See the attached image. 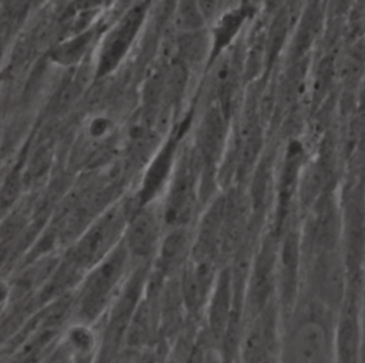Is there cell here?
I'll return each instance as SVG.
<instances>
[{
	"instance_id": "6da1fadb",
	"label": "cell",
	"mask_w": 365,
	"mask_h": 363,
	"mask_svg": "<svg viewBox=\"0 0 365 363\" xmlns=\"http://www.w3.org/2000/svg\"><path fill=\"white\" fill-rule=\"evenodd\" d=\"M131 256L121 242L111 253L83 276L77 296V313L81 323H93L113 305L127 282Z\"/></svg>"
},
{
	"instance_id": "7a4b0ae2",
	"label": "cell",
	"mask_w": 365,
	"mask_h": 363,
	"mask_svg": "<svg viewBox=\"0 0 365 363\" xmlns=\"http://www.w3.org/2000/svg\"><path fill=\"white\" fill-rule=\"evenodd\" d=\"M128 218L124 206L106 211L74 241L67 258L81 272L90 270L123 242Z\"/></svg>"
},
{
	"instance_id": "3957f363",
	"label": "cell",
	"mask_w": 365,
	"mask_h": 363,
	"mask_svg": "<svg viewBox=\"0 0 365 363\" xmlns=\"http://www.w3.org/2000/svg\"><path fill=\"white\" fill-rule=\"evenodd\" d=\"M284 363H329L331 339L325 325L311 316L289 332L284 343Z\"/></svg>"
},
{
	"instance_id": "277c9868",
	"label": "cell",
	"mask_w": 365,
	"mask_h": 363,
	"mask_svg": "<svg viewBox=\"0 0 365 363\" xmlns=\"http://www.w3.org/2000/svg\"><path fill=\"white\" fill-rule=\"evenodd\" d=\"M277 263L278 248L275 246V241L267 236L261 241L258 252L248 270L247 298L254 315L268 309L271 293L277 286Z\"/></svg>"
},
{
	"instance_id": "5b68a950",
	"label": "cell",
	"mask_w": 365,
	"mask_h": 363,
	"mask_svg": "<svg viewBox=\"0 0 365 363\" xmlns=\"http://www.w3.org/2000/svg\"><path fill=\"white\" fill-rule=\"evenodd\" d=\"M161 239V218L153 211L143 208L128 218L123 242L131 259L147 261L155 256Z\"/></svg>"
},
{
	"instance_id": "8992f818",
	"label": "cell",
	"mask_w": 365,
	"mask_h": 363,
	"mask_svg": "<svg viewBox=\"0 0 365 363\" xmlns=\"http://www.w3.org/2000/svg\"><path fill=\"white\" fill-rule=\"evenodd\" d=\"M195 202V174L190 164H181L170 184L163 221L170 228L185 226Z\"/></svg>"
},
{
	"instance_id": "52a82bcc",
	"label": "cell",
	"mask_w": 365,
	"mask_h": 363,
	"mask_svg": "<svg viewBox=\"0 0 365 363\" xmlns=\"http://www.w3.org/2000/svg\"><path fill=\"white\" fill-rule=\"evenodd\" d=\"M235 283L232 270L224 268L218 272V278L210 300L207 303L208 329L214 340H224L225 333L232 320V307L235 303Z\"/></svg>"
},
{
	"instance_id": "ba28073f",
	"label": "cell",
	"mask_w": 365,
	"mask_h": 363,
	"mask_svg": "<svg viewBox=\"0 0 365 363\" xmlns=\"http://www.w3.org/2000/svg\"><path fill=\"white\" fill-rule=\"evenodd\" d=\"M194 239L190 238L185 226L170 228L163 236L158 252L155 255V272L161 279L173 278L181 272L192 251Z\"/></svg>"
},
{
	"instance_id": "9c48e42d",
	"label": "cell",
	"mask_w": 365,
	"mask_h": 363,
	"mask_svg": "<svg viewBox=\"0 0 365 363\" xmlns=\"http://www.w3.org/2000/svg\"><path fill=\"white\" fill-rule=\"evenodd\" d=\"M274 332L268 309L257 313L240 343L241 363H274Z\"/></svg>"
},
{
	"instance_id": "30bf717a",
	"label": "cell",
	"mask_w": 365,
	"mask_h": 363,
	"mask_svg": "<svg viewBox=\"0 0 365 363\" xmlns=\"http://www.w3.org/2000/svg\"><path fill=\"white\" fill-rule=\"evenodd\" d=\"M312 286L324 302L332 303L341 298L344 290V269L334 249L315 251Z\"/></svg>"
},
{
	"instance_id": "8fae6325",
	"label": "cell",
	"mask_w": 365,
	"mask_h": 363,
	"mask_svg": "<svg viewBox=\"0 0 365 363\" xmlns=\"http://www.w3.org/2000/svg\"><path fill=\"white\" fill-rule=\"evenodd\" d=\"M144 16V9L141 6L133 9L127 16H124L113 31L107 36L104 47L100 56V71L107 73L121 60L123 54L130 47Z\"/></svg>"
},
{
	"instance_id": "7c38bea8",
	"label": "cell",
	"mask_w": 365,
	"mask_h": 363,
	"mask_svg": "<svg viewBox=\"0 0 365 363\" xmlns=\"http://www.w3.org/2000/svg\"><path fill=\"white\" fill-rule=\"evenodd\" d=\"M299 239L295 233H288L278 248L277 263V286L279 298L285 307H288L295 296L299 268Z\"/></svg>"
},
{
	"instance_id": "4fadbf2b",
	"label": "cell",
	"mask_w": 365,
	"mask_h": 363,
	"mask_svg": "<svg viewBox=\"0 0 365 363\" xmlns=\"http://www.w3.org/2000/svg\"><path fill=\"white\" fill-rule=\"evenodd\" d=\"M174 152H175V141L173 140L151 161L140 189V201L143 205L150 202L155 196L157 191L163 186V184L168 179L170 171L173 168Z\"/></svg>"
},
{
	"instance_id": "5bb4252c",
	"label": "cell",
	"mask_w": 365,
	"mask_h": 363,
	"mask_svg": "<svg viewBox=\"0 0 365 363\" xmlns=\"http://www.w3.org/2000/svg\"><path fill=\"white\" fill-rule=\"evenodd\" d=\"M242 17L241 13H231L230 16H225L221 20V24L218 26V31H217V40L220 43H227V40H230L234 33L237 31V27L241 24Z\"/></svg>"
},
{
	"instance_id": "9a60e30c",
	"label": "cell",
	"mask_w": 365,
	"mask_h": 363,
	"mask_svg": "<svg viewBox=\"0 0 365 363\" xmlns=\"http://www.w3.org/2000/svg\"><path fill=\"white\" fill-rule=\"evenodd\" d=\"M135 363H158L157 354L150 349L141 350L140 354L135 357Z\"/></svg>"
}]
</instances>
